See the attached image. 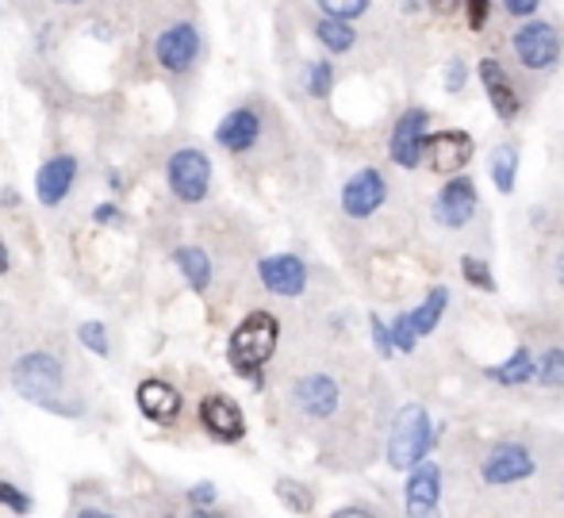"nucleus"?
<instances>
[{
  "mask_svg": "<svg viewBox=\"0 0 564 518\" xmlns=\"http://www.w3.org/2000/svg\"><path fill=\"white\" fill-rule=\"evenodd\" d=\"M369 326H372V342H377V354H380V357H388V354H392V349H395V342H392V326H388L380 315H372V319H369Z\"/></svg>",
  "mask_w": 564,
  "mask_h": 518,
  "instance_id": "obj_32",
  "label": "nucleus"
},
{
  "mask_svg": "<svg viewBox=\"0 0 564 518\" xmlns=\"http://www.w3.org/2000/svg\"><path fill=\"white\" fill-rule=\"evenodd\" d=\"M476 204H480V196H476L473 177L453 173L446 185H442V193L434 196V219H438L442 227H465L476 215Z\"/></svg>",
  "mask_w": 564,
  "mask_h": 518,
  "instance_id": "obj_12",
  "label": "nucleus"
},
{
  "mask_svg": "<svg viewBox=\"0 0 564 518\" xmlns=\"http://www.w3.org/2000/svg\"><path fill=\"white\" fill-rule=\"evenodd\" d=\"M304 85H307V93H312V97H330V89H335V66H330L327 58L312 62V66H307V74H304Z\"/></svg>",
  "mask_w": 564,
  "mask_h": 518,
  "instance_id": "obj_26",
  "label": "nucleus"
},
{
  "mask_svg": "<svg viewBox=\"0 0 564 518\" xmlns=\"http://www.w3.org/2000/svg\"><path fill=\"white\" fill-rule=\"evenodd\" d=\"M511 51H514V58L522 62V69H530V74H545V69H553V62L561 58V35H557L553 23L527 20V23L514 28Z\"/></svg>",
  "mask_w": 564,
  "mask_h": 518,
  "instance_id": "obj_4",
  "label": "nucleus"
},
{
  "mask_svg": "<svg viewBox=\"0 0 564 518\" xmlns=\"http://www.w3.org/2000/svg\"><path fill=\"white\" fill-rule=\"evenodd\" d=\"M338 385L335 377H327V373H307V377L296 380V388H292V408L300 414H307V419H327V414L338 411Z\"/></svg>",
  "mask_w": 564,
  "mask_h": 518,
  "instance_id": "obj_13",
  "label": "nucleus"
},
{
  "mask_svg": "<svg viewBox=\"0 0 564 518\" xmlns=\"http://www.w3.org/2000/svg\"><path fill=\"white\" fill-rule=\"evenodd\" d=\"M538 4H542V0H503L507 12L519 15V20H530V15L538 12Z\"/></svg>",
  "mask_w": 564,
  "mask_h": 518,
  "instance_id": "obj_36",
  "label": "nucleus"
},
{
  "mask_svg": "<svg viewBox=\"0 0 564 518\" xmlns=\"http://www.w3.org/2000/svg\"><path fill=\"white\" fill-rule=\"evenodd\" d=\"M488 173L496 181L499 193H514V177H519V150L511 142L491 150V162H488Z\"/></svg>",
  "mask_w": 564,
  "mask_h": 518,
  "instance_id": "obj_24",
  "label": "nucleus"
},
{
  "mask_svg": "<svg viewBox=\"0 0 564 518\" xmlns=\"http://www.w3.org/2000/svg\"><path fill=\"white\" fill-rule=\"evenodd\" d=\"M74 181H77V158H69V154L51 158V162H46L43 170H39V177H35L39 204H43V207H58L69 196Z\"/></svg>",
  "mask_w": 564,
  "mask_h": 518,
  "instance_id": "obj_19",
  "label": "nucleus"
},
{
  "mask_svg": "<svg viewBox=\"0 0 564 518\" xmlns=\"http://www.w3.org/2000/svg\"><path fill=\"white\" fill-rule=\"evenodd\" d=\"M480 82H484V89H488V100H491V108H496V116L503 119V123H514L522 111V97L511 77H507V69L499 66L496 58H480Z\"/></svg>",
  "mask_w": 564,
  "mask_h": 518,
  "instance_id": "obj_16",
  "label": "nucleus"
},
{
  "mask_svg": "<svg viewBox=\"0 0 564 518\" xmlns=\"http://www.w3.org/2000/svg\"><path fill=\"white\" fill-rule=\"evenodd\" d=\"M319 8L327 15H338V20H354L369 8V0H319Z\"/></svg>",
  "mask_w": 564,
  "mask_h": 518,
  "instance_id": "obj_31",
  "label": "nucleus"
},
{
  "mask_svg": "<svg viewBox=\"0 0 564 518\" xmlns=\"http://www.w3.org/2000/svg\"><path fill=\"white\" fill-rule=\"evenodd\" d=\"M200 422L216 442H242V434H246L242 411H238V403L227 400V396H208V400L200 403Z\"/></svg>",
  "mask_w": 564,
  "mask_h": 518,
  "instance_id": "obj_17",
  "label": "nucleus"
},
{
  "mask_svg": "<svg viewBox=\"0 0 564 518\" xmlns=\"http://www.w3.org/2000/svg\"><path fill=\"white\" fill-rule=\"evenodd\" d=\"M77 338H82V346H89L97 357H108L112 354V346H108V326L97 323V319H89V323L77 326Z\"/></svg>",
  "mask_w": 564,
  "mask_h": 518,
  "instance_id": "obj_28",
  "label": "nucleus"
},
{
  "mask_svg": "<svg viewBox=\"0 0 564 518\" xmlns=\"http://www.w3.org/2000/svg\"><path fill=\"white\" fill-rule=\"evenodd\" d=\"M460 273H465V281L473 284V289H480V292H496V281H491V269H488V261H480V258H460Z\"/></svg>",
  "mask_w": 564,
  "mask_h": 518,
  "instance_id": "obj_29",
  "label": "nucleus"
},
{
  "mask_svg": "<svg viewBox=\"0 0 564 518\" xmlns=\"http://www.w3.org/2000/svg\"><path fill=\"white\" fill-rule=\"evenodd\" d=\"M434 438H438V430H434L431 414L419 408V403L400 408L392 419V434H388V465L392 468H415L419 461H426Z\"/></svg>",
  "mask_w": 564,
  "mask_h": 518,
  "instance_id": "obj_3",
  "label": "nucleus"
},
{
  "mask_svg": "<svg viewBox=\"0 0 564 518\" xmlns=\"http://www.w3.org/2000/svg\"><path fill=\"white\" fill-rule=\"evenodd\" d=\"M388 201V177L380 170H357L354 177L341 185V212L349 219H369L377 215V207Z\"/></svg>",
  "mask_w": 564,
  "mask_h": 518,
  "instance_id": "obj_9",
  "label": "nucleus"
},
{
  "mask_svg": "<svg viewBox=\"0 0 564 518\" xmlns=\"http://www.w3.org/2000/svg\"><path fill=\"white\" fill-rule=\"evenodd\" d=\"M426 4H431L438 15H449V12H457V8H460V0H426Z\"/></svg>",
  "mask_w": 564,
  "mask_h": 518,
  "instance_id": "obj_38",
  "label": "nucleus"
},
{
  "mask_svg": "<svg viewBox=\"0 0 564 518\" xmlns=\"http://www.w3.org/2000/svg\"><path fill=\"white\" fill-rule=\"evenodd\" d=\"M188 504H193V507H212V504H216V484H212V481L193 484V488H188Z\"/></svg>",
  "mask_w": 564,
  "mask_h": 518,
  "instance_id": "obj_35",
  "label": "nucleus"
},
{
  "mask_svg": "<svg viewBox=\"0 0 564 518\" xmlns=\"http://www.w3.org/2000/svg\"><path fill=\"white\" fill-rule=\"evenodd\" d=\"M315 39H319V43L327 46L330 54H346V51H354L357 31L349 28V20H338V15H323V20L315 23Z\"/></svg>",
  "mask_w": 564,
  "mask_h": 518,
  "instance_id": "obj_23",
  "label": "nucleus"
},
{
  "mask_svg": "<svg viewBox=\"0 0 564 518\" xmlns=\"http://www.w3.org/2000/svg\"><path fill=\"white\" fill-rule=\"evenodd\" d=\"M173 261H177V269L185 273V281L193 284V292H208V284H212L208 250H200V246H181V250L173 253Z\"/></svg>",
  "mask_w": 564,
  "mask_h": 518,
  "instance_id": "obj_22",
  "label": "nucleus"
},
{
  "mask_svg": "<svg viewBox=\"0 0 564 518\" xmlns=\"http://www.w3.org/2000/svg\"><path fill=\"white\" fill-rule=\"evenodd\" d=\"M473 158V134L465 131H438L426 139V165L434 173H460Z\"/></svg>",
  "mask_w": 564,
  "mask_h": 518,
  "instance_id": "obj_15",
  "label": "nucleus"
},
{
  "mask_svg": "<svg viewBox=\"0 0 564 518\" xmlns=\"http://www.w3.org/2000/svg\"><path fill=\"white\" fill-rule=\"evenodd\" d=\"M12 269V253H8V246H4V238H0V277Z\"/></svg>",
  "mask_w": 564,
  "mask_h": 518,
  "instance_id": "obj_41",
  "label": "nucleus"
},
{
  "mask_svg": "<svg viewBox=\"0 0 564 518\" xmlns=\"http://www.w3.org/2000/svg\"><path fill=\"white\" fill-rule=\"evenodd\" d=\"M93 215H97V223H105V227H108V223H119V215H123V212H119L116 204H100Z\"/></svg>",
  "mask_w": 564,
  "mask_h": 518,
  "instance_id": "obj_37",
  "label": "nucleus"
},
{
  "mask_svg": "<svg viewBox=\"0 0 564 518\" xmlns=\"http://www.w3.org/2000/svg\"><path fill=\"white\" fill-rule=\"evenodd\" d=\"M154 54H158V62H162L165 69H173V74H185V69H193L196 54H200V31H196L193 23H173V28L162 31Z\"/></svg>",
  "mask_w": 564,
  "mask_h": 518,
  "instance_id": "obj_14",
  "label": "nucleus"
},
{
  "mask_svg": "<svg viewBox=\"0 0 564 518\" xmlns=\"http://www.w3.org/2000/svg\"><path fill=\"white\" fill-rule=\"evenodd\" d=\"M188 518H227V515L212 511V507H193V511H188Z\"/></svg>",
  "mask_w": 564,
  "mask_h": 518,
  "instance_id": "obj_42",
  "label": "nucleus"
},
{
  "mask_svg": "<svg viewBox=\"0 0 564 518\" xmlns=\"http://www.w3.org/2000/svg\"><path fill=\"white\" fill-rule=\"evenodd\" d=\"M276 499L296 515H312V507H315V492L307 488V484L292 481V476H281V481H276Z\"/></svg>",
  "mask_w": 564,
  "mask_h": 518,
  "instance_id": "obj_25",
  "label": "nucleus"
},
{
  "mask_svg": "<svg viewBox=\"0 0 564 518\" xmlns=\"http://www.w3.org/2000/svg\"><path fill=\"white\" fill-rule=\"evenodd\" d=\"M488 377L496 380V385H503V388L530 385V380H538V361H534V354H530L527 346H519L511 357H507L503 365H496V369H488Z\"/></svg>",
  "mask_w": 564,
  "mask_h": 518,
  "instance_id": "obj_21",
  "label": "nucleus"
},
{
  "mask_svg": "<svg viewBox=\"0 0 564 518\" xmlns=\"http://www.w3.org/2000/svg\"><path fill=\"white\" fill-rule=\"evenodd\" d=\"M557 277H561V284H564V253L557 258Z\"/></svg>",
  "mask_w": 564,
  "mask_h": 518,
  "instance_id": "obj_44",
  "label": "nucleus"
},
{
  "mask_svg": "<svg viewBox=\"0 0 564 518\" xmlns=\"http://www.w3.org/2000/svg\"><path fill=\"white\" fill-rule=\"evenodd\" d=\"M408 518H442V468L434 461H419L403 488Z\"/></svg>",
  "mask_w": 564,
  "mask_h": 518,
  "instance_id": "obj_8",
  "label": "nucleus"
},
{
  "mask_svg": "<svg viewBox=\"0 0 564 518\" xmlns=\"http://www.w3.org/2000/svg\"><path fill=\"white\" fill-rule=\"evenodd\" d=\"M484 481L491 484V488H499V484H519L527 481V476L538 473V461L534 453L527 450V445L519 442H499L496 450L484 457Z\"/></svg>",
  "mask_w": 564,
  "mask_h": 518,
  "instance_id": "obj_10",
  "label": "nucleus"
},
{
  "mask_svg": "<svg viewBox=\"0 0 564 518\" xmlns=\"http://www.w3.org/2000/svg\"><path fill=\"white\" fill-rule=\"evenodd\" d=\"M0 507H8L12 515H31V496L23 488H15V484H8V481H0Z\"/></svg>",
  "mask_w": 564,
  "mask_h": 518,
  "instance_id": "obj_30",
  "label": "nucleus"
},
{
  "mask_svg": "<svg viewBox=\"0 0 564 518\" xmlns=\"http://www.w3.org/2000/svg\"><path fill=\"white\" fill-rule=\"evenodd\" d=\"M165 177H170V188H173V196H177V201L200 204L204 196H208V188H212L208 154H200V150H193V147L177 150V154L170 158V165H165Z\"/></svg>",
  "mask_w": 564,
  "mask_h": 518,
  "instance_id": "obj_6",
  "label": "nucleus"
},
{
  "mask_svg": "<svg viewBox=\"0 0 564 518\" xmlns=\"http://www.w3.org/2000/svg\"><path fill=\"white\" fill-rule=\"evenodd\" d=\"M400 8H403V12H415V8H419V0H400Z\"/></svg>",
  "mask_w": 564,
  "mask_h": 518,
  "instance_id": "obj_43",
  "label": "nucleus"
},
{
  "mask_svg": "<svg viewBox=\"0 0 564 518\" xmlns=\"http://www.w3.org/2000/svg\"><path fill=\"white\" fill-rule=\"evenodd\" d=\"M426 123H431V111L426 108H408L395 119L388 150H392V162L400 165V170H419V165L426 162V139H431Z\"/></svg>",
  "mask_w": 564,
  "mask_h": 518,
  "instance_id": "obj_7",
  "label": "nucleus"
},
{
  "mask_svg": "<svg viewBox=\"0 0 564 518\" xmlns=\"http://www.w3.org/2000/svg\"><path fill=\"white\" fill-rule=\"evenodd\" d=\"M446 307H449V289H446V284H438V289L426 292L423 304L411 307L408 315H400V319L392 323V342H395V349L411 354V349L419 346V338H423V334L438 331V323H442V315H446Z\"/></svg>",
  "mask_w": 564,
  "mask_h": 518,
  "instance_id": "obj_5",
  "label": "nucleus"
},
{
  "mask_svg": "<svg viewBox=\"0 0 564 518\" xmlns=\"http://www.w3.org/2000/svg\"><path fill=\"white\" fill-rule=\"evenodd\" d=\"M468 85V62L465 58H453L446 66V89L449 93H460Z\"/></svg>",
  "mask_w": 564,
  "mask_h": 518,
  "instance_id": "obj_34",
  "label": "nucleus"
},
{
  "mask_svg": "<svg viewBox=\"0 0 564 518\" xmlns=\"http://www.w3.org/2000/svg\"><path fill=\"white\" fill-rule=\"evenodd\" d=\"M460 8H465V15H468V28L484 31V23H488V15H491V0H460Z\"/></svg>",
  "mask_w": 564,
  "mask_h": 518,
  "instance_id": "obj_33",
  "label": "nucleus"
},
{
  "mask_svg": "<svg viewBox=\"0 0 564 518\" xmlns=\"http://www.w3.org/2000/svg\"><path fill=\"white\" fill-rule=\"evenodd\" d=\"M276 338H281V326L269 311H253L238 323V331L230 334V346H227V361L238 377H253L261 365L273 357Z\"/></svg>",
  "mask_w": 564,
  "mask_h": 518,
  "instance_id": "obj_1",
  "label": "nucleus"
},
{
  "mask_svg": "<svg viewBox=\"0 0 564 518\" xmlns=\"http://www.w3.org/2000/svg\"><path fill=\"white\" fill-rule=\"evenodd\" d=\"M538 385L564 388V349H550V354L538 361Z\"/></svg>",
  "mask_w": 564,
  "mask_h": 518,
  "instance_id": "obj_27",
  "label": "nucleus"
},
{
  "mask_svg": "<svg viewBox=\"0 0 564 518\" xmlns=\"http://www.w3.org/2000/svg\"><path fill=\"white\" fill-rule=\"evenodd\" d=\"M12 388L31 400L35 408H58L62 392H66V369L54 354H43V349H31L20 361L12 365Z\"/></svg>",
  "mask_w": 564,
  "mask_h": 518,
  "instance_id": "obj_2",
  "label": "nucleus"
},
{
  "mask_svg": "<svg viewBox=\"0 0 564 518\" xmlns=\"http://www.w3.org/2000/svg\"><path fill=\"white\" fill-rule=\"evenodd\" d=\"M261 139V116L253 108H235L224 116V123L216 127V142L230 154H246Z\"/></svg>",
  "mask_w": 564,
  "mask_h": 518,
  "instance_id": "obj_18",
  "label": "nucleus"
},
{
  "mask_svg": "<svg viewBox=\"0 0 564 518\" xmlns=\"http://www.w3.org/2000/svg\"><path fill=\"white\" fill-rule=\"evenodd\" d=\"M74 518H116L112 511H105V507H82Z\"/></svg>",
  "mask_w": 564,
  "mask_h": 518,
  "instance_id": "obj_40",
  "label": "nucleus"
},
{
  "mask_svg": "<svg viewBox=\"0 0 564 518\" xmlns=\"http://www.w3.org/2000/svg\"><path fill=\"white\" fill-rule=\"evenodd\" d=\"M330 518H377V515L365 511V507H341V511H335Z\"/></svg>",
  "mask_w": 564,
  "mask_h": 518,
  "instance_id": "obj_39",
  "label": "nucleus"
},
{
  "mask_svg": "<svg viewBox=\"0 0 564 518\" xmlns=\"http://www.w3.org/2000/svg\"><path fill=\"white\" fill-rule=\"evenodd\" d=\"M134 400H139V411L154 422H173L181 414V392L165 380H142Z\"/></svg>",
  "mask_w": 564,
  "mask_h": 518,
  "instance_id": "obj_20",
  "label": "nucleus"
},
{
  "mask_svg": "<svg viewBox=\"0 0 564 518\" xmlns=\"http://www.w3.org/2000/svg\"><path fill=\"white\" fill-rule=\"evenodd\" d=\"M258 277H261V284H265V292L284 296V300L304 296V289H307V266L296 258V253H273V258H261Z\"/></svg>",
  "mask_w": 564,
  "mask_h": 518,
  "instance_id": "obj_11",
  "label": "nucleus"
}]
</instances>
